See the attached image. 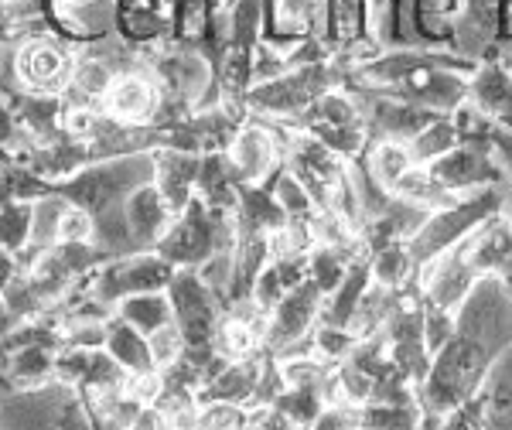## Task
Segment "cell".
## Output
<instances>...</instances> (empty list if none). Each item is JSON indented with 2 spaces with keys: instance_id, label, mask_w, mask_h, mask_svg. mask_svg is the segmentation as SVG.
<instances>
[{
  "instance_id": "6da1fadb",
  "label": "cell",
  "mask_w": 512,
  "mask_h": 430,
  "mask_svg": "<svg viewBox=\"0 0 512 430\" xmlns=\"http://www.w3.org/2000/svg\"><path fill=\"white\" fill-rule=\"evenodd\" d=\"M499 359L489 345L478 338L454 332L451 342L431 359L424 383L417 386V400L424 413L434 417H448L458 407H465L472 396L482 390L485 376H489L492 362Z\"/></svg>"
},
{
  "instance_id": "7a4b0ae2",
  "label": "cell",
  "mask_w": 512,
  "mask_h": 430,
  "mask_svg": "<svg viewBox=\"0 0 512 430\" xmlns=\"http://www.w3.org/2000/svg\"><path fill=\"white\" fill-rule=\"evenodd\" d=\"M345 76H349V69H345L338 59L294 65V69H287L284 76L250 86V93L243 96L246 117L291 123L301 117L318 96H325L328 89L345 86Z\"/></svg>"
},
{
  "instance_id": "3957f363",
  "label": "cell",
  "mask_w": 512,
  "mask_h": 430,
  "mask_svg": "<svg viewBox=\"0 0 512 430\" xmlns=\"http://www.w3.org/2000/svg\"><path fill=\"white\" fill-rule=\"evenodd\" d=\"M512 202V185L509 188H485V192L465 195L458 202L434 209L424 222L417 226V233L407 239V253L420 270L427 260H434L437 253L451 250L454 243H461L465 236H472L485 219H492L495 212H502Z\"/></svg>"
},
{
  "instance_id": "277c9868",
  "label": "cell",
  "mask_w": 512,
  "mask_h": 430,
  "mask_svg": "<svg viewBox=\"0 0 512 430\" xmlns=\"http://www.w3.org/2000/svg\"><path fill=\"white\" fill-rule=\"evenodd\" d=\"M236 246V219L233 212H216L202 202H192L171 219L168 233L158 239L154 253H161L171 267H202L212 253Z\"/></svg>"
},
{
  "instance_id": "5b68a950",
  "label": "cell",
  "mask_w": 512,
  "mask_h": 430,
  "mask_svg": "<svg viewBox=\"0 0 512 430\" xmlns=\"http://www.w3.org/2000/svg\"><path fill=\"white\" fill-rule=\"evenodd\" d=\"M175 270L178 267H171V263L154 250L110 256V260L99 263L93 270V277H89V294H93L96 301L117 308L123 297L168 291Z\"/></svg>"
},
{
  "instance_id": "8992f818",
  "label": "cell",
  "mask_w": 512,
  "mask_h": 430,
  "mask_svg": "<svg viewBox=\"0 0 512 430\" xmlns=\"http://www.w3.org/2000/svg\"><path fill=\"white\" fill-rule=\"evenodd\" d=\"M168 301H171V318H175L185 349H216V332L222 321V301L205 287V280L198 277L192 267H178L175 277L168 284Z\"/></svg>"
},
{
  "instance_id": "52a82bcc",
  "label": "cell",
  "mask_w": 512,
  "mask_h": 430,
  "mask_svg": "<svg viewBox=\"0 0 512 430\" xmlns=\"http://www.w3.org/2000/svg\"><path fill=\"white\" fill-rule=\"evenodd\" d=\"M79 48L55 35H28L14 45V72L24 93L62 96Z\"/></svg>"
},
{
  "instance_id": "ba28073f",
  "label": "cell",
  "mask_w": 512,
  "mask_h": 430,
  "mask_svg": "<svg viewBox=\"0 0 512 430\" xmlns=\"http://www.w3.org/2000/svg\"><path fill=\"white\" fill-rule=\"evenodd\" d=\"M431 171V178L441 185V192L448 198H465L485 188H509L512 181L502 171L499 157L492 154V147L482 144H458L437 161L424 164Z\"/></svg>"
},
{
  "instance_id": "9c48e42d",
  "label": "cell",
  "mask_w": 512,
  "mask_h": 430,
  "mask_svg": "<svg viewBox=\"0 0 512 430\" xmlns=\"http://www.w3.org/2000/svg\"><path fill=\"white\" fill-rule=\"evenodd\" d=\"M175 4L178 0H113V38L137 55L168 45L175 35Z\"/></svg>"
},
{
  "instance_id": "30bf717a",
  "label": "cell",
  "mask_w": 512,
  "mask_h": 430,
  "mask_svg": "<svg viewBox=\"0 0 512 430\" xmlns=\"http://www.w3.org/2000/svg\"><path fill=\"white\" fill-rule=\"evenodd\" d=\"M158 110H161V89L151 72H147L144 62H140L137 69H127L113 76V86L103 103L106 117L127 123V127H151V123L158 120Z\"/></svg>"
},
{
  "instance_id": "8fae6325",
  "label": "cell",
  "mask_w": 512,
  "mask_h": 430,
  "mask_svg": "<svg viewBox=\"0 0 512 430\" xmlns=\"http://www.w3.org/2000/svg\"><path fill=\"white\" fill-rule=\"evenodd\" d=\"M113 65L96 52V48H79L76 65H72L69 86L62 89L65 110H93L103 113L106 93L113 86Z\"/></svg>"
},
{
  "instance_id": "7c38bea8",
  "label": "cell",
  "mask_w": 512,
  "mask_h": 430,
  "mask_svg": "<svg viewBox=\"0 0 512 430\" xmlns=\"http://www.w3.org/2000/svg\"><path fill=\"white\" fill-rule=\"evenodd\" d=\"M154 154V185L164 198L171 215H178L195 198L198 168H202V154L178 151V147H158Z\"/></svg>"
},
{
  "instance_id": "4fadbf2b",
  "label": "cell",
  "mask_w": 512,
  "mask_h": 430,
  "mask_svg": "<svg viewBox=\"0 0 512 430\" xmlns=\"http://www.w3.org/2000/svg\"><path fill=\"white\" fill-rule=\"evenodd\" d=\"M465 0H407V24L417 48H451Z\"/></svg>"
},
{
  "instance_id": "5bb4252c",
  "label": "cell",
  "mask_w": 512,
  "mask_h": 430,
  "mask_svg": "<svg viewBox=\"0 0 512 430\" xmlns=\"http://www.w3.org/2000/svg\"><path fill=\"white\" fill-rule=\"evenodd\" d=\"M468 103L512 134V69L499 62H478L468 76Z\"/></svg>"
},
{
  "instance_id": "9a60e30c",
  "label": "cell",
  "mask_w": 512,
  "mask_h": 430,
  "mask_svg": "<svg viewBox=\"0 0 512 430\" xmlns=\"http://www.w3.org/2000/svg\"><path fill=\"white\" fill-rule=\"evenodd\" d=\"M123 219H127L134 250L140 253V250H154V246H158V239L168 233L175 215L164 205L158 185L151 181V185H140L127 195V202H123Z\"/></svg>"
},
{
  "instance_id": "2e32d148",
  "label": "cell",
  "mask_w": 512,
  "mask_h": 430,
  "mask_svg": "<svg viewBox=\"0 0 512 430\" xmlns=\"http://www.w3.org/2000/svg\"><path fill=\"white\" fill-rule=\"evenodd\" d=\"M366 38L376 52L417 48L407 24V0H366Z\"/></svg>"
},
{
  "instance_id": "e0dca14e",
  "label": "cell",
  "mask_w": 512,
  "mask_h": 430,
  "mask_svg": "<svg viewBox=\"0 0 512 430\" xmlns=\"http://www.w3.org/2000/svg\"><path fill=\"white\" fill-rule=\"evenodd\" d=\"M239 175L229 161V151H212L202 154V168H198L195 181V198H202L209 209L216 212H233L236 198H239Z\"/></svg>"
},
{
  "instance_id": "ac0fdd59",
  "label": "cell",
  "mask_w": 512,
  "mask_h": 430,
  "mask_svg": "<svg viewBox=\"0 0 512 430\" xmlns=\"http://www.w3.org/2000/svg\"><path fill=\"white\" fill-rule=\"evenodd\" d=\"M359 164L366 168V175L376 181L383 192L393 195V188L400 185L403 175H407L410 168H414V157H410V147L403 144V140H369L366 151H362Z\"/></svg>"
},
{
  "instance_id": "d6986e66",
  "label": "cell",
  "mask_w": 512,
  "mask_h": 430,
  "mask_svg": "<svg viewBox=\"0 0 512 430\" xmlns=\"http://www.w3.org/2000/svg\"><path fill=\"white\" fill-rule=\"evenodd\" d=\"M103 349L110 352L127 372H151V369H158V366H154V359H151V345H147V335H140L134 325H127V321L117 318V314L106 321Z\"/></svg>"
},
{
  "instance_id": "ffe728a7",
  "label": "cell",
  "mask_w": 512,
  "mask_h": 430,
  "mask_svg": "<svg viewBox=\"0 0 512 430\" xmlns=\"http://www.w3.org/2000/svg\"><path fill=\"white\" fill-rule=\"evenodd\" d=\"M113 314L127 321V325H134L140 335H151V332H158L161 325L175 321V318H171V301H168V294H164V291L123 297L117 308H113Z\"/></svg>"
},
{
  "instance_id": "44dd1931",
  "label": "cell",
  "mask_w": 512,
  "mask_h": 430,
  "mask_svg": "<svg viewBox=\"0 0 512 430\" xmlns=\"http://www.w3.org/2000/svg\"><path fill=\"white\" fill-rule=\"evenodd\" d=\"M369 277H373L376 284L390 287V291H400V287L414 284L417 267L407 253V243H390L369 256Z\"/></svg>"
},
{
  "instance_id": "7402d4cb",
  "label": "cell",
  "mask_w": 512,
  "mask_h": 430,
  "mask_svg": "<svg viewBox=\"0 0 512 430\" xmlns=\"http://www.w3.org/2000/svg\"><path fill=\"white\" fill-rule=\"evenodd\" d=\"M458 144H461V134H458V127H454V120L437 117L434 123H427V127L420 130L407 147H410V157H414L417 164H431V161H437V157L454 151Z\"/></svg>"
},
{
  "instance_id": "603a6c76",
  "label": "cell",
  "mask_w": 512,
  "mask_h": 430,
  "mask_svg": "<svg viewBox=\"0 0 512 430\" xmlns=\"http://www.w3.org/2000/svg\"><path fill=\"white\" fill-rule=\"evenodd\" d=\"M31 215H35V202H0V250L11 253L14 260L31 239Z\"/></svg>"
},
{
  "instance_id": "cb8c5ba5",
  "label": "cell",
  "mask_w": 512,
  "mask_h": 430,
  "mask_svg": "<svg viewBox=\"0 0 512 430\" xmlns=\"http://www.w3.org/2000/svg\"><path fill=\"white\" fill-rule=\"evenodd\" d=\"M209 24H212L209 0H178L175 35H171V41H178V45H198V41L209 35Z\"/></svg>"
},
{
  "instance_id": "d4e9b609",
  "label": "cell",
  "mask_w": 512,
  "mask_h": 430,
  "mask_svg": "<svg viewBox=\"0 0 512 430\" xmlns=\"http://www.w3.org/2000/svg\"><path fill=\"white\" fill-rule=\"evenodd\" d=\"M246 420V410L239 403L205 400L198 403V430H239Z\"/></svg>"
},
{
  "instance_id": "484cf974",
  "label": "cell",
  "mask_w": 512,
  "mask_h": 430,
  "mask_svg": "<svg viewBox=\"0 0 512 430\" xmlns=\"http://www.w3.org/2000/svg\"><path fill=\"white\" fill-rule=\"evenodd\" d=\"M147 345H151V359L158 369H168L171 362H178L181 355H185V338H181L175 321H168V325H161L158 332L147 335Z\"/></svg>"
},
{
  "instance_id": "4316f807",
  "label": "cell",
  "mask_w": 512,
  "mask_h": 430,
  "mask_svg": "<svg viewBox=\"0 0 512 430\" xmlns=\"http://www.w3.org/2000/svg\"><path fill=\"white\" fill-rule=\"evenodd\" d=\"M93 233H96L93 215L72 202L65 205V212L59 219V243H93Z\"/></svg>"
},
{
  "instance_id": "83f0119b",
  "label": "cell",
  "mask_w": 512,
  "mask_h": 430,
  "mask_svg": "<svg viewBox=\"0 0 512 430\" xmlns=\"http://www.w3.org/2000/svg\"><path fill=\"white\" fill-rule=\"evenodd\" d=\"M451 335H454V314L424 304V342H427V352L437 355V352L444 349V345L451 342Z\"/></svg>"
},
{
  "instance_id": "f1b7e54d",
  "label": "cell",
  "mask_w": 512,
  "mask_h": 430,
  "mask_svg": "<svg viewBox=\"0 0 512 430\" xmlns=\"http://www.w3.org/2000/svg\"><path fill=\"white\" fill-rule=\"evenodd\" d=\"M18 325V318L11 314V308H7V301H4V294H0V338H4L11 328Z\"/></svg>"
},
{
  "instance_id": "f546056e",
  "label": "cell",
  "mask_w": 512,
  "mask_h": 430,
  "mask_svg": "<svg viewBox=\"0 0 512 430\" xmlns=\"http://www.w3.org/2000/svg\"><path fill=\"white\" fill-rule=\"evenodd\" d=\"M209 7H212V14H216V18H226V14L236 7V0H209Z\"/></svg>"
}]
</instances>
